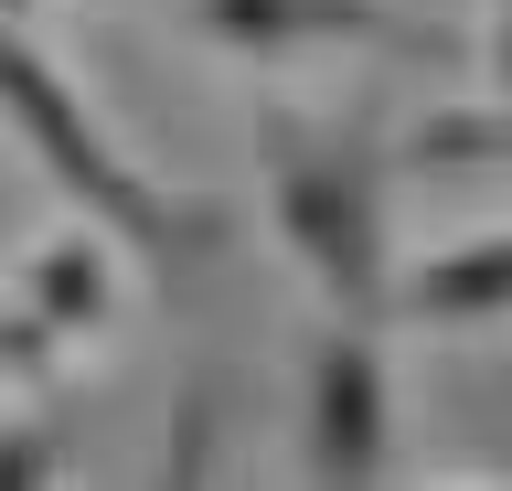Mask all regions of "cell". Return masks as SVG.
<instances>
[{
    "instance_id": "cell-6",
    "label": "cell",
    "mask_w": 512,
    "mask_h": 491,
    "mask_svg": "<svg viewBox=\"0 0 512 491\" xmlns=\"http://www.w3.org/2000/svg\"><path fill=\"white\" fill-rule=\"evenodd\" d=\"M395 321H416V331L512 321V225L470 235V246H438L427 267H406V278H395Z\"/></svg>"
},
{
    "instance_id": "cell-9",
    "label": "cell",
    "mask_w": 512,
    "mask_h": 491,
    "mask_svg": "<svg viewBox=\"0 0 512 491\" xmlns=\"http://www.w3.org/2000/svg\"><path fill=\"white\" fill-rule=\"evenodd\" d=\"M480 65H491V97H512V0L491 11V43H480Z\"/></svg>"
},
{
    "instance_id": "cell-3",
    "label": "cell",
    "mask_w": 512,
    "mask_h": 491,
    "mask_svg": "<svg viewBox=\"0 0 512 491\" xmlns=\"http://www.w3.org/2000/svg\"><path fill=\"white\" fill-rule=\"evenodd\" d=\"M384 321H342L310 342V385H299V470L310 481H384L395 459V395H384Z\"/></svg>"
},
{
    "instance_id": "cell-4",
    "label": "cell",
    "mask_w": 512,
    "mask_h": 491,
    "mask_svg": "<svg viewBox=\"0 0 512 491\" xmlns=\"http://www.w3.org/2000/svg\"><path fill=\"white\" fill-rule=\"evenodd\" d=\"M192 33L235 65H278V54H320V43H438L395 0H192Z\"/></svg>"
},
{
    "instance_id": "cell-2",
    "label": "cell",
    "mask_w": 512,
    "mask_h": 491,
    "mask_svg": "<svg viewBox=\"0 0 512 491\" xmlns=\"http://www.w3.org/2000/svg\"><path fill=\"white\" fill-rule=\"evenodd\" d=\"M267 214L278 246L310 267V289L342 321H395V257H384V150L363 129L267 118Z\"/></svg>"
},
{
    "instance_id": "cell-10",
    "label": "cell",
    "mask_w": 512,
    "mask_h": 491,
    "mask_svg": "<svg viewBox=\"0 0 512 491\" xmlns=\"http://www.w3.org/2000/svg\"><path fill=\"white\" fill-rule=\"evenodd\" d=\"M0 11H11V22H22V11H32V0H0Z\"/></svg>"
},
{
    "instance_id": "cell-1",
    "label": "cell",
    "mask_w": 512,
    "mask_h": 491,
    "mask_svg": "<svg viewBox=\"0 0 512 491\" xmlns=\"http://www.w3.org/2000/svg\"><path fill=\"white\" fill-rule=\"evenodd\" d=\"M0 129L32 150V171H43L75 214H96V225L118 235V246H139V257H203V246H224V203L160 193L150 171L107 139V118L22 43L11 11H0Z\"/></svg>"
},
{
    "instance_id": "cell-8",
    "label": "cell",
    "mask_w": 512,
    "mask_h": 491,
    "mask_svg": "<svg viewBox=\"0 0 512 491\" xmlns=\"http://www.w3.org/2000/svg\"><path fill=\"white\" fill-rule=\"evenodd\" d=\"M54 459H64L54 417H11V427H0V491H32V481H54Z\"/></svg>"
},
{
    "instance_id": "cell-7",
    "label": "cell",
    "mask_w": 512,
    "mask_h": 491,
    "mask_svg": "<svg viewBox=\"0 0 512 491\" xmlns=\"http://www.w3.org/2000/svg\"><path fill=\"white\" fill-rule=\"evenodd\" d=\"M406 161L416 171H512V97L491 118H427L406 139Z\"/></svg>"
},
{
    "instance_id": "cell-5",
    "label": "cell",
    "mask_w": 512,
    "mask_h": 491,
    "mask_svg": "<svg viewBox=\"0 0 512 491\" xmlns=\"http://www.w3.org/2000/svg\"><path fill=\"white\" fill-rule=\"evenodd\" d=\"M11 310H32L64 353H75V342H96V331L118 321V246H107V225H96V214H86V225H64L54 246L22 267Z\"/></svg>"
}]
</instances>
